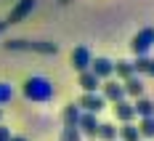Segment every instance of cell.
<instances>
[{
  "instance_id": "6da1fadb",
  "label": "cell",
  "mask_w": 154,
  "mask_h": 141,
  "mask_svg": "<svg viewBox=\"0 0 154 141\" xmlns=\"http://www.w3.org/2000/svg\"><path fill=\"white\" fill-rule=\"evenodd\" d=\"M21 93H24V99H27V101L45 104V101H51V99L56 96V88H53V83H51L45 75H32V77L24 80Z\"/></svg>"
},
{
  "instance_id": "7a4b0ae2",
  "label": "cell",
  "mask_w": 154,
  "mask_h": 141,
  "mask_svg": "<svg viewBox=\"0 0 154 141\" xmlns=\"http://www.w3.org/2000/svg\"><path fill=\"white\" fill-rule=\"evenodd\" d=\"M8 51H21V53H43V56H56L59 45L56 43H48V40H5Z\"/></svg>"
},
{
  "instance_id": "3957f363",
  "label": "cell",
  "mask_w": 154,
  "mask_h": 141,
  "mask_svg": "<svg viewBox=\"0 0 154 141\" xmlns=\"http://www.w3.org/2000/svg\"><path fill=\"white\" fill-rule=\"evenodd\" d=\"M154 48V27H143L133 35V40H130V51L136 53V56H149Z\"/></svg>"
},
{
  "instance_id": "277c9868",
  "label": "cell",
  "mask_w": 154,
  "mask_h": 141,
  "mask_svg": "<svg viewBox=\"0 0 154 141\" xmlns=\"http://www.w3.org/2000/svg\"><path fill=\"white\" fill-rule=\"evenodd\" d=\"M91 61H93V53H91V48H88V45H75V48H72V53H69L72 69L85 72V69H91Z\"/></svg>"
},
{
  "instance_id": "5b68a950",
  "label": "cell",
  "mask_w": 154,
  "mask_h": 141,
  "mask_svg": "<svg viewBox=\"0 0 154 141\" xmlns=\"http://www.w3.org/2000/svg\"><path fill=\"white\" fill-rule=\"evenodd\" d=\"M77 107H80L82 112L98 114V112H104L106 101H104V96H101V93H82V96H80V101H77Z\"/></svg>"
},
{
  "instance_id": "8992f818",
  "label": "cell",
  "mask_w": 154,
  "mask_h": 141,
  "mask_svg": "<svg viewBox=\"0 0 154 141\" xmlns=\"http://www.w3.org/2000/svg\"><path fill=\"white\" fill-rule=\"evenodd\" d=\"M91 72L101 80V83H104V80H112V75H114V61L106 59V56H96L91 61Z\"/></svg>"
},
{
  "instance_id": "52a82bcc",
  "label": "cell",
  "mask_w": 154,
  "mask_h": 141,
  "mask_svg": "<svg viewBox=\"0 0 154 141\" xmlns=\"http://www.w3.org/2000/svg\"><path fill=\"white\" fill-rule=\"evenodd\" d=\"M35 5H37V0H19L14 8H11V14H8V21H5V24H19V21H24V19L35 11Z\"/></svg>"
},
{
  "instance_id": "ba28073f",
  "label": "cell",
  "mask_w": 154,
  "mask_h": 141,
  "mask_svg": "<svg viewBox=\"0 0 154 141\" xmlns=\"http://www.w3.org/2000/svg\"><path fill=\"white\" fill-rule=\"evenodd\" d=\"M98 114H91V112H80V120H77V130L88 139H96V130H98Z\"/></svg>"
},
{
  "instance_id": "9c48e42d",
  "label": "cell",
  "mask_w": 154,
  "mask_h": 141,
  "mask_svg": "<svg viewBox=\"0 0 154 141\" xmlns=\"http://www.w3.org/2000/svg\"><path fill=\"white\" fill-rule=\"evenodd\" d=\"M101 96H104V101H112V104L122 101L125 99L122 83H120V80H104V83H101Z\"/></svg>"
},
{
  "instance_id": "30bf717a",
  "label": "cell",
  "mask_w": 154,
  "mask_h": 141,
  "mask_svg": "<svg viewBox=\"0 0 154 141\" xmlns=\"http://www.w3.org/2000/svg\"><path fill=\"white\" fill-rule=\"evenodd\" d=\"M112 112H114V120H117V123H133V120H136V112H133V101H128V99L117 101V104L112 107Z\"/></svg>"
},
{
  "instance_id": "8fae6325",
  "label": "cell",
  "mask_w": 154,
  "mask_h": 141,
  "mask_svg": "<svg viewBox=\"0 0 154 141\" xmlns=\"http://www.w3.org/2000/svg\"><path fill=\"white\" fill-rule=\"evenodd\" d=\"M122 91H125V99H141L143 96V80L141 75H133L122 83Z\"/></svg>"
},
{
  "instance_id": "7c38bea8",
  "label": "cell",
  "mask_w": 154,
  "mask_h": 141,
  "mask_svg": "<svg viewBox=\"0 0 154 141\" xmlns=\"http://www.w3.org/2000/svg\"><path fill=\"white\" fill-rule=\"evenodd\" d=\"M80 88H82V93H98L101 80L96 77L91 69H85V72H80Z\"/></svg>"
},
{
  "instance_id": "4fadbf2b",
  "label": "cell",
  "mask_w": 154,
  "mask_h": 141,
  "mask_svg": "<svg viewBox=\"0 0 154 141\" xmlns=\"http://www.w3.org/2000/svg\"><path fill=\"white\" fill-rule=\"evenodd\" d=\"M133 112H136V117H154V101L146 96L133 99Z\"/></svg>"
},
{
  "instance_id": "5bb4252c",
  "label": "cell",
  "mask_w": 154,
  "mask_h": 141,
  "mask_svg": "<svg viewBox=\"0 0 154 141\" xmlns=\"http://www.w3.org/2000/svg\"><path fill=\"white\" fill-rule=\"evenodd\" d=\"M133 72L136 75H149V77H154V59L152 56H136Z\"/></svg>"
},
{
  "instance_id": "9a60e30c",
  "label": "cell",
  "mask_w": 154,
  "mask_h": 141,
  "mask_svg": "<svg viewBox=\"0 0 154 141\" xmlns=\"http://www.w3.org/2000/svg\"><path fill=\"white\" fill-rule=\"evenodd\" d=\"M80 107H77L75 101L72 104H66L64 107V112H61V120H64V128H77V120H80Z\"/></svg>"
},
{
  "instance_id": "2e32d148",
  "label": "cell",
  "mask_w": 154,
  "mask_h": 141,
  "mask_svg": "<svg viewBox=\"0 0 154 141\" xmlns=\"http://www.w3.org/2000/svg\"><path fill=\"white\" fill-rule=\"evenodd\" d=\"M117 139L120 141H143L136 123H122V128H117Z\"/></svg>"
},
{
  "instance_id": "e0dca14e",
  "label": "cell",
  "mask_w": 154,
  "mask_h": 141,
  "mask_svg": "<svg viewBox=\"0 0 154 141\" xmlns=\"http://www.w3.org/2000/svg\"><path fill=\"white\" fill-rule=\"evenodd\" d=\"M114 75L120 83H125L128 77H133L136 72H133V61H128V59H120V61H114Z\"/></svg>"
},
{
  "instance_id": "ac0fdd59",
  "label": "cell",
  "mask_w": 154,
  "mask_h": 141,
  "mask_svg": "<svg viewBox=\"0 0 154 141\" xmlns=\"http://www.w3.org/2000/svg\"><path fill=\"white\" fill-rule=\"evenodd\" d=\"M96 141H117V128L112 123H101L96 130Z\"/></svg>"
},
{
  "instance_id": "d6986e66",
  "label": "cell",
  "mask_w": 154,
  "mask_h": 141,
  "mask_svg": "<svg viewBox=\"0 0 154 141\" xmlns=\"http://www.w3.org/2000/svg\"><path fill=\"white\" fill-rule=\"evenodd\" d=\"M138 133L141 139H154V117H138Z\"/></svg>"
},
{
  "instance_id": "ffe728a7",
  "label": "cell",
  "mask_w": 154,
  "mask_h": 141,
  "mask_svg": "<svg viewBox=\"0 0 154 141\" xmlns=\"http://www.w3.org/2000/svg\"><path fill=\"white\" fill-rule=\"evenodd\" d=\"M11 99H14V85L0 80V107H3V104H8Z\"/></svg>"
},
{
  "instance_id": "44dd1931",
  "label": "cell",
  "mask_w": 154,
  "mask_h": 141,
  "mask_svg": "<svg viewBox=\"0 0 154 141\" xmlns=\"http://www.w3.org/2000/svg\"><path fill=\"white\" fill-rule=\"evenodd\" d=\"M59 141H82V133H80L77 128H64Z\"/></svg>"
},
{
  "instance_id": "7402d4cb",
  "label": "cell",
  "mask_w": 154,
  "mask_h": 141,
  "mask_svg": "<svg viewBox=\"0 0 154 141\" xmlns=\"http://www.w3.org/2000/svg\"><path fill=\"white\" fill-rule=\"evenodd\" d=\"M11 136H14V133H11V128L0 123V141H11Z\"/></svg>"
},
{
  "instance_id": "603a6c76",
  "label": "cell",
  "mask_w": 154,
  "mask_h": 141,
  "mask_svg": "<svg viewBox=\"0 0 154 141\" xmlns=\"http://www.w3.org/2000/svg\"><path fill=\"white\" fill-rule=\"evenodd\" d=\"M11 141H27V136H11Z\"/></svg>"
},
{
  "instance_id": "cb8c5ba5",
  "label": "cell",
  "mask_w": 154,
  "mask_h": 141,
  "mask_svg": "<svg viewBox=\"0 0 154 141\" xmlns=\"http://www.w3.org/2000/svg\"><path fill=\"white\" fill-rule=\"evenodd\" d=\"M5 27H8V24H5V21H0V35L5 32Z\"/></svg>"
},
{
  "instance_id": "d4e9b609",
  "label": "cell",
  "mask_w": 154,
  "mask_h": 141,
  "mask_svg": "<svg viewBox=\"0 0 154 141\" xmlns=\"http://www.w3.org/2000/svg\"><path fill=\"white\" fill-rule=\"evenodd\" d=\"M0 123H3V109H0Z\"/></svg>"
},
{
  "instance_id": "484cf974",
  "label": "cell",
  "mask_w": 154,
  "mask_h": 141,
  "mask_svg": "<svg viewBox=\"0 0 154 141\" xmlns=\"http://www.w3.org/2000/svg\"><path fill=\"white\" fill-rule=\"evenodd\" d=\"M91 141H96V139H91Z\"/></svg>"
}]
</instances>
